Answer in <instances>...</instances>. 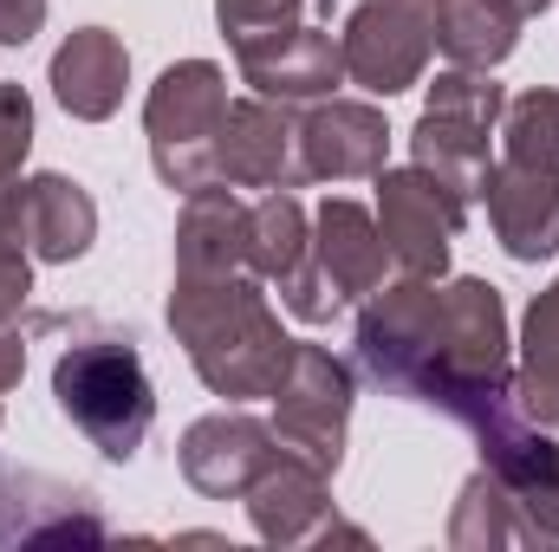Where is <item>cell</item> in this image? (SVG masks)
<instances>
[{
    "label": "cell",
    "instance_id": "1",
    "mask_svg": "<svg viewBox=\"0 0 559 552\" xmlns=\"http://www.w3.org/2000/svg\"><path fill=\"white\" fill-rule=\"evenodd\" d=\"M358 371L468 435L521 416L508 364V305L488 279H391L358 312Z\"/></svg>",
    "mask_w": 559,
    "mask_h": 552
},
{
    "label": "cell",
    "instance_id": "2",
    "mask_svg": "<svg viewBox=\"0 0 559 552\" xmlns=\"http://www.w3.org/2000/svg\"><path fill=\"white\" fill-rule=\"evenodd\" d=\"M169 332L189 351L195 377L228 404L274 397L280 371L293 358V338L280 332V312L267 305V279L248 267L241 274H176Z\"/></svg>",
    "mask_w": 559,
    "mask_h": 552
},
{
    "label": "cell",
    "instance_id": "3",
    "mask_svg": "<svg viewBox=\"0 0 559 552\" xmlns=\"http://www.w3.org/2000/svg\"><path fill=\"white\" fill-rule=\"evenodd\" d=\"M475 442L481 468L455 494L449 547H559V442L527 410Z\"/></svg>",
    "mask_w": 559,
    "mask_h": 552
},
{
    "label": "cell",
    "instance_id": "4",
    "mask_svg": "<svg viewBox=\"0 0 559 552\" xmlns=\"http://www.w3.org/2000/svg\"><path fill=\"white\" fill-rule=\"evenodd\" d=\"M52 404L105 461H131L156 422V384L138 338L98 319H72V338L52 364Z\"/></svg>",
    "mask_w": 559,
    "mask_h": 552
},
{
    "label": "cell",
    "instance_id": "5",
    "mask_svg": "<svg viewBox=\"0 0 559 552\" xmlns=\"http://www.w3.org/2000/svg\"><path fill=\"white\" fill-rule=\"evenodd\" d=\"M384 267H391V248L378 235V215L352 195H332L312 215L299 267L280 279V299L299 325H332L384 286Z\"/></svg>",
    "mask_w": 559,
    "mask_h": 552
},
{
    "label": "cell",
    "instance_id": "6",
    "mask_svg": "<svg viewBox=\"0 0 559 552\" xmlns=\"http://www.w3.org/2000/svg\"><path fill=\"white\" fill-rule=\"evenodd\" d=\"M228 72L215 59H176L150 98H143V137H150V163L156 182L169 195H189L202 182H215V143L228 124Z\"/></svg>",
    "mask_w": 559,
    "mask_h": 552
},
{
    "label": "cell",
    "instance_id": "7",
    "mask_svg": "<svg viewBox=\"0 0 559 552\" xmlns=\"http://www.w3.org/2000/svg\"><path fill=\"white\" fill-rule=\"evenodd\" d=\"M501 111H508V92L495 85V72H468V65L436 72L417 131H411V163L442 176L455 195L475 202L488 169H495L488 163V137L501 131Z\"/></svg>",
    "mask_w": 559,
    "mask_h": 552
},
{
    "label": "cell",
    "instance_id": "8",
    "mask_svg": "<svg viewBox=\"0 0 559 552\" xmlns=\"http://www.w3.org/2000/svg\"><path fill=\"white\" fill-rule=\"evenodd\" d=\"M352 397H358V377H352L345 358H332L325 345H293V358H286V371H280V384H274L280 448H293L312 468L338 475L345 429H352Z\"/></svg>",
    "mask_w": 559,
    "mask_h": 552
},
{
    "label": "cell",
    "instance_id": "9",
    "mask_svg": "<svg viewBox=\"0 0 559 552\" xmlns=\"http://www.w3.org/2000/svg\"><path fill=\"white\" fill-rule=\"evenodd\" d=\"M345 79L371 98H397L423 85L436 52V0H358L338 26Z\"/></svg>",
    "mask_w": 559,
    "mask_h": 552
},
{
    "label": "cell",
    "instance_id": "10",
    "mask_svg": "<svg viewBox=\"0 0 559 552\" xmlns=\"http://www.w3.org/2000/svg\"><path fill=\"white\" fill-rule=\"evenodd\" d=\"M468 228V195H455L429 169H378V235L391 248V267L417 279L449 274V248Z\"/></svg>",
    "mask_w": 559,
    "mask_h": 552
},
{
    "label": "cell",
    "instance_id": "11",
    "mask_svg": "<svg viewBox=\"0 0 559 552\" xmlns=\"http://www.w3.org/2000/svg\"><path fill=\"white\" fill-rule=\"evenodd\" d=\"M241 501H248V520L267 547H325V540L365 547V527H345L338 507H332V475L312 468L293 448H280Z\"/></svg>",
    "mask_w": 559,
    "mask_h": 552
},
{
    "label": "cell",
    "instance_id": "12",
    "mask_svg": "<svg viewBox=\"0 0 559 552\" xmlns=\"http://www.w3.org/2000/svg\"><path fill=\"white\" fill-rule=\"evenodd\" d=\"M105 507L92 488L39 475V468H0V547H105Z\"/></svg>",
    "mask_w": 559,
    "mask_h": 552
},
{
    "label": "cell",
    "instance_id": "13",
    "mask_svg": "<svg viewBox=\"0 0 559 552\" xmlns=\"http://www.w3.org/2000/svg\"><path fill=\"white\" fill-rule=\"evenodd\" d=\"M0 215L13 228V241L46 261V267H72L92 241H98V202L85 195V182L39 169V176H13L0 189Z\"/></svg>",
    "mask_w": 559,
    "mask_h": 552
},
{
    "label": "cell",
    "instance_id": "14",
    "mask_svg": "<svg viewBox=\"0 0 559 552\" xmlns=\"http://www.w3.org/2000/svg\"><path fill=\"white\" fill-rule=\"evenodd\" d=\"M215 182L228 189H299L306 163H299V118L293 105L274 98H235L228 124L215 143Z\"/></svg>",
    "mask_w": 559,
    "mask_h": 552
},
{
    "label": "cell",
    "instance_id": "15",
    "mask_svg": "<svg viewBox=\"0 0 559 552\" xmlns=\"http://www.w3.org/2000/svg\"><path fill=\"white\" fill-rule=\"evenodd\" d=\"M274 455H280L274 422L235 410V404L182 429V481L202 501H241Z\"/></svg>",
    "mask_w": 559,
    "mask_h": 552
},
{
    "label": "cell",
    "instance_id": "16",
    "mask_svg": "<svg viewBox=\"0 0 559 552\" xmlns=\"http://www.w3.org/2000/svg\"><path fill=\"white\" fill-rule=\"evenodd\" d=\"M384 156H391V124L365 98H319L299 118L306 182H378Z\"/></svg>",
    "mask_w": 559,
    "mask_h": 552
},
{
    "label": "cell",
    "instance_id": "17",
    "mask_svg": "<svg viewBox=\"0 0 559 552\" xmlns=\"http://www.w3.org/2000/svg\"><path fill=\"white\" fill-rule=\"evenodd\" d=\"M481 202H488V228L508 248V261L534 267V261L559 254V176L501 156L488 169V182H481Z\"/></svg>",
    "mask_w": 559,
    "mask_h": 552
},
{
    "label": "cell",
    "instance_id": "18",
    "mask_svg": "<svg viewBox=\"0 0 559 552\" xmlns=\"http://www.w3.org/2000/svg\"><path fill=\"white\" fill-rule=\"evenodd\" d=\"M241 79H248L261 98H274V105H319V98H332V85L345 79L338 33L299 20L286 39H274V46H261V52L241 59Z\"/></svg>",
    "mask_w": 559,
    "mask_h": 552
},
{
    "label": "cell",
    "instance_id": "19",
    "mask_svg": "<svg viewBox=\"0 0 559 552\" xmlns=\"http://www.w3.org/2000/svg\"><path fill=\"white\" fill-rule=\"evenodd\" d=\"M124 85H131V52L111 26H79L52 52V98L79 124H105L124 105Z\"/></svg>",
    "mask_w": 559,
    "mask_h": 552
},
{
    "label": "cell",
    "instance_id": "20",
    "mask_svg": "<svg viewBox=\"0 0 559 552\" xmlns=\"http://www.w3.org/2000/svg\"><path fill=\"white\" fill-rule=\"evenodd\" d=\"M241 267H248V202L228 182L189 189L176 221V274H241Z\"/></svg>",
    "mask_w": 559,
    "mask_h": 552
},
{
    "label": "cell",
    "instance_id": "21",
    "mask_svg": "<svg viewBox=\"0 0 559 552\" xmlns=\"http://www.w3.org/2000/svg\"><path fill=\"white\" fill-rule=\"evenodd\" d=\"M527 13L514 0H436V52L468 72H495L521 46Z\"/></svg>",
    "mask_w": 559,
    "mask_h": 552
},
{
    "label": "cell",
    "instance_id": "22",
    "mask_svg": "<svg viewBox=\"0 0 559 552\" xmlns=\"http://www.w3.org/2000/svg\"><path fill=\"white\" fill-rule=\"evenodd\" d=\"M514 397L540 429H559V279L547 292H534L527 325H521V371H514Z\"/></svg>",
    "mask_w": 559,
    "mask_h": 552
},
{
    "label": "cell",
    "instance_id": "23",
    "mask_svg": "<svg viewBox=\"0 0 559 552\" xmlns=\"http://www.w3.org/2000/svg\"><path fill=\"white\" fill-rule=\"evenodd\" d=\"M306 235H312V215L299 208L293 189H261V202H248V267L267 286H280L299 267Z\"/></svg>",
    "mask_w": 559,
    "mask_h": 552
},
{
    "label": "cell",
    "instance_id": "24",
    "mask_svg": "<svg viewBox=\"0 0 559 552\" xmlns=\"http://www.w3.org/2000/svg\"><path fill=\"white\" fill-rule=\"evenodd\" d=\"M501 149H508V163H527V169L559 176V85H534V92L508 98V111H501Z\"/></svg>",
    "mask_w": 559,
    "mask_h": 552
},
{
    "label": "cell",
    "instance_id": "25",
    "mask_svg": "<svg viewBox=\"0 0 559 552\" xmlns=\"http://www.w3.org/2000/svg\"><path fill=\"white\" fill-rule=\"evenodd\" d=\"M299 13H306V0H215V26L235 46V59L286 39L299 26Z\"/></svg>",
    "mask_w": 559,
    "mask_h": 552
},
{
    "label": "cell",
    "instance_id": "26",
    "mask_svg": "<svg viewBox=\"0 0 559 552\" xmlns=\"http://www.w3.org/2000/svg\"><path fill=\"white\" fill-rule=\"evenodd\" d=\"M26 149H33V98L26 85H0V189L26 169Z\"/></svg>",
    "mask_w": 559,
    "mask_h": 552
},
{
    "label": "cell",
    "instance_id": "27",
    "mask_svg": "<svg viewBox=\"0 0 559 552\" xmlns=\"http://www.w3.org/2000/svg\"><path fill=\"white\" fill-rule=\"evenodd\" d=\"M52 325V312H26V305H0V397L26 377V345L33 332Z\"/></svg>",
    "mask_w": 559,
    "mask_h": 552
},
{
    "label": "cell",
    "instance_id": "28",
    "mask_svg": "<svg viewBox=\"0 0 559 552\" xmlns=\"http://www.w3.org/2000/svg\"><path fill=\"white\" fill-rule=\"evenodd\" d=\"M46 26V0H0V46H26Z\"/></svg>",
    "mask_w": 559,
    "mask_h": 552
},
{
    "label": "cell",
    "instance_id": "29",
    "mask_svg": "<svg viewBox=\"0 0 559 552\" xmlns=\"http://www.w3.org/2000/svg\"><path fill=\"white\" fill-rule=\"evenodd\" d=\"M514 7H521V13H527V20H540V13H547V7H554V0H514Z\"/></svg>",
    "mask_w": 559,
    "mask_h": 552
}]
</instances>
